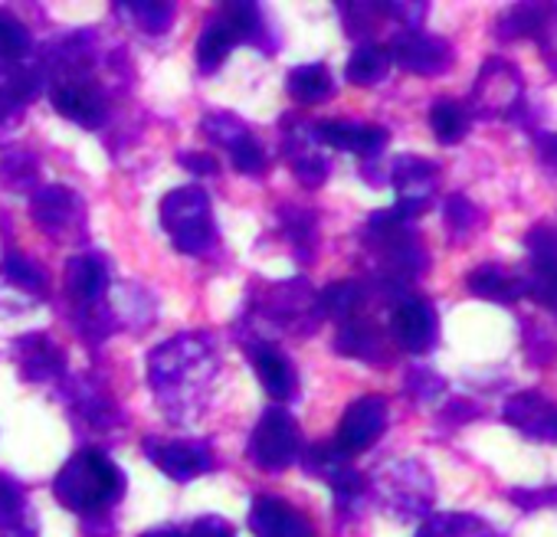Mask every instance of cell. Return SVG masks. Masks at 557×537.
<instances>
[{"label": "cell", "instance_id": "cb8c5ba5", "mask_svg": "<svg viewBox=\"0 0 557 537\" xmlns=\"http://www.w3.org/2000/svg\"><path fill=\"white\" fill-rule=\"evenodd\" d=\"M335 348H338V354H348V358H358V361H368V364H381L387 358L384 354V335L368 319L345 322L342 332H338Z\"/></svg>", "mask_w": 557, "mask_h": 537}, {"label": "cell", "instance_id": "1f68e13d", "mask_svg": "<svg viewBox=\"0 0 557 537\" xmlns=\"http://www.w3.org/2000/svg\"><path fill=\"white\" fill-rule=\"evenodd\" d=\"M115 8L148 37H161L174 24V4H161V0H135V4H115Z\"/></svg>", "mask_w": 557, "mask_h": 537}, {"label": "cell", "instance_id": "60d3db41", "mask_svg": "<svg viewBox=\"0 0 557 537\" xmlns=\"http://www.w3.org/2000/svg\"><path fill=\"white\" fill-rule=\"evenodd\" d=\"M407 390H410V397H417L423 403V400H436L446 390V380L430 367H413V371H407Z\"/></svg>", "mask_w": 557, "mask_h": 537}, {"label": "cell", "instance_id": "4dcf8cb0", "mask_svg": "<svg viewBox=\"0 0 557 537\" xmlns=\"http://www.w3.org/2000/svg\"><path fill=\"white\" fill-rule=\"evenodd\" d=\"M387 73H391V53L377 43L358 47L345 66V79L355 86H377L387 79Z\"/></svg>", "mask_w": 557, "mask_h": 537}, {"label": "cell", "instance_id": "9a60e30c", "mask_svg": "<svg viewBox=\"0 0 557 537\" xmlns=\"http://www.w3.org/2000/svg\"><path fill=\"white\" fill-rule=\"evenodd\" d=\"M391 332H394V341H397L404 351H410V354H426V351L436 345V338H440L436 309H433L426 299L404 296V299H397V305H394Z\"/></svg>", "mask_w": 557, "mask_h": 537}, {"label": "cell", "instance_id": "ffe728a7", "mask_svg": "<svg viewBox=\"0 0 557 537\" xmlns=\"http://www.w3.org/2000/svg\"><path fill=\"white\" fill-rule=\"evenodd\" d=\"M249 361H252V371L262 384V390L272 397V400H293L296 390H299V374H296V364L278 351L275 345H252L249 348Z\"/></svg>", "mask_w": 557, "mask_h": 537}, {"label": "cell", "instance_id": "836d02e7", "mask_svg": "<svg viewBox=\"0 0 557 537\" xmlns=\"http://www.w3.org/2000/svg\"><path fill=\"white\" fill-rule=\"evenodd\" d=\"M0 276H4L11 286H17L21 292H44L47 289V273L27 255L21 252H8L0 259Z\"/></svg>", "mask_w": 557, "mask_h": 537}, {"label": "cell", "instance_id": "816d5d0a", "mask_svg": "<svg viewBox=\"0 0 557 537\" xmlns=\"http://www.w3.org/2000/svg\"><path fill=\"white\" fill-rule=\"evenodd\" d=\"M141 537H187V530H181V527H171V524H164V527H151V530H145Z\"/></svg>", "mask_w": 557, "mask_h": 537}, {"label": "cell", "instance_id": "4fadbf2b", "mask_svg": "<svg viewBox=\"0 0 557 537\" xmlns=\"http://www.w3.org/2000/svg\"><path fill=\"white\" fill-rule=\"evenodd\" d=\"M391 63L413 76H443L453 66V47L443 37L423 30H404L391 43Z\"/></svg>", "mask_w": 557, "mask_h": 537}, {"label": "cell", "instance_id": "ac0fdd59", "mask_svg": "<svg viewBox=\"0 0 557 537\" xmlns=\"http://www.w3.org/2000/svg\"><path fill=\"white\" fill-rule=\"evenodd\" d=\"M44 86V73L37 66H27L24 60H0V125L8 118H17Z\"/></svg>", "mask_w": 557, "mask_h": 537}, {"label": "cell", "instance_id": "5b68a950", "mask_svg": "<svg viewBox=\"0 0 557 537\" xmlns=\"http://www.w3.org/2000/svg\"><path fill=\"white\" fill-rule=\"evenodd\" d=\"M161 226L171 236L177 252L187 255H203L216 242V226H213V207L207 190L200 187H174L161 200Z\"/></svg>", "mask_w": 557, "mask_h": 537}, {"label": "cell", "instance_id": "f35d334b", "mask_svg": "<svg viewBox=\"0 0 557 537\" xmlns=\"http://www.w3.org/2000/svg\"><path fill=\"white\" fill-rule=\"evenodd\" d=\"M30 53V30L14 17L0 11V60H24Z\"/></svg>", "mask_w": 557, "mask_h": 537}, {"label": "cell", "instance_id": "4316f807", "mask_svg": "<svg viewBox=\"0 0 557 537\" xmlns=\"http://www.w3.org/2000/svg\"><path fill=\"white\" fill-rule=\"evenodd\" d=\"M413 537H498V530L479 514L446 511V514L426 517Z\"/></svg>", "mask_w": 557, "mask_h": 537}, {"label": "cell", "instance_id": "e575fe53", "mask_svg": "<svg viewBox=\"0 0 557 537\" xmlns=\"http://www.w3.org/2000/svg\"><path fill=\"white\" fill-rule=\"evenodd\" d=\"M547 21V4H518L498 21V37L502 40H518V37H537Z\"/></svg>", "mask_w": 557, "mask_h": 537}, {"label": "cell", "instance_id": "7bdbcfd3", "mask_svg": "<svg viewBox=\"0 0 557 537\" xmlns=\"http://www.w3.org/2000/svg\"><path fill=\"white\" fill-rule=\"evenodd\" d=\"M537 43L544 50L547 66L557 73V4H547V21H544V27L537 34Z\"/></svg>", "mask_w": 557, "mask_h": 537}, {"label": "cell", "instance_id": "8fae6325", "mask_svg": "<svg viewBox=\"0 0 557 537\" xmlns=\"http://www.w3.org/2000/svg\"><path fill=\"white\" fill-rule=\"evenodd\" d=\"M518 102H521V73L508 60L492 57L475 79L469 112L495 118V115H508Z\"/></svg>", "mask_w": 557, "mask_h": 537}, {"label": "cell", "instance_id": "6da1fadb", "mask_svg": "<svg viewBox=\"0 0 557 537\" xmlns=\"http://www.w3.org/2000/svg\"><path fill=\"white\" fill-rule=\"evenodd\" d=\"M216 380L213 341L200 332L174 335L148 354V384L158 407L174 423H190L203 413Z\"/></svg>", "mask_w": 557, "mask_h": 537}, {"label": "cell", "instance_id": "8992f818", "mask_svg": "<svg viewBox=\"0 0 557 537\" xmlns=\"http://www.w3.org/2000/svg\"><path fill=\"white\" fill-rule=\"evenodd\" d=\"M374 491L381 498V504L397 514V517H423L433 508L436 488H433V475L426 472V465L404 459V462H391L377 472L374 478Z\"/></svg>", "mask_w": 557, "mask_h": 537}, {"label": "cell", "instance_id": "83f0119b", "mask_svg": "<svg viewBox=\"0 0 557 537\" xmlns=\"http://www.w3.org/2000/svg\"><path fill=\"white\" fill-rule=\"evenodd\" d=\"M286 92L302 105H319L335 92V79H332L329 66H322V63L296 66L286 76Z\"/></svg>", "mask_w": 557, "mask_h": 537}, {"label": "cell", "instance_id": "7402d4cb", "mask_svg": "<svg viewBox=\"0 0 557 537\" xmlns=\"http://www.w3.org/2000/svg\"><path fill=\"white\" fill-rule=\"evenodd\" d=\"M66 292H70L83 309L99 305L102 296L109 292V268H106V262H102L99 255H89V252L73 255V259L66 262Z\"/></svg>", "mask_w": 557, "mask_h": 537}, {"label": "cell", "instance_id": "f546056e", "mask_svg": "<svg viewBox=\"0 0 557 537\" xmlns=\"http://www.w3.org/2000/svg\"><path fill=\"white\" fill-rule=\"evenodd\" d=\"M469 125H472L469 105H462V102H456V99H440V102H433V109H430V128H433L436 141H443V145H459V141L469 135Z\"/></svg>", "mask_w": 557, "mask_h": 537}, {"label": "cell", "instance_id": "44dd1931", "mask_svg": "<svg viewBox=\"0 0 557 537\" xmlns=\"http://www.w3.org/2000/svg\"><path fill=\"white\" fill-rule=\"evenodd\" d=\"M319 145H332L348 154L377 158L387 148V132L381 125H358V122H322L315 125Z\"/></svg>", "mask_w": 557, "mask_h": 537}, {"label": "cell", "instance_id": "d6a6232c", "mask_svg": "<svg viewBox=\"0 0 557 537\" xmlns=\"http://www.w3.org/2000/svg\"><path fill=\"white\" fill-rule=\"evenodd\" d=\"M200 132H203L213 145L226 148L230 158H233L239 148H246L249 141H256L252 132H249L236 115H230V112H210V115L200 122Z\"/></svg>", "mask_w": 557, "mask_h": 537}, {"label": "cell", "instance_id": "484cf974", "mask_svg": "<svg viewBox=\"0 0 557 537\" xmlns=\"http://www.w3.org/2000/svg\"><path fill=\"white\" fill-rule=\"evenodd\" d=\"M286 151H289V161H293V171L302 184L309 187H319L325 177H329V158L319 154V138H315V128H309V135H289L286 138Z\"/></svg>", "mask_w": 557, "mask_h": 537}, {"label": "cell", "instance_id": "7a4b0ae2", "mask_svg": "<svg viewBox=\"0 0 557 537\" xmlns=\"http://www.w3.org/2000/svg\"><path fill=\"white\" fill-rule=\"evenodd\" d=\"M53 495L63 508L96 517L109 514L125 495V472L99 449H79L53 478Z\"/></svg>", "mask_w": 557, "mask_h": 537}, {"label": "cell", "instance_id": "c3c4849f", "mask_svg": "<svg viewBox=\"0 0 557 537\" xmlns=\"http://www.w3.org/2000/svg\"><path fill=\"white\" fill-rule=\"evenodd\" d=\"M0 537H37L30 514H11V517H0Z\"/></svg>", "mask_w": 557, "mask_h": 537}, {"label": "cell", "instance_id": "e0dca14e", "mask_svg": "<svg viewBox=\"0 0 557 537\" xmlns=\"http://www.w3.org/2000/svg\"><path fill=\"white\" fill-rule=\"evenodd\" d=\"M249 530H252V537H315L312 521L302 511H296L289 501L275 498V495L252 498Z\"/></svg>", "mask_w": 557, "mask_h": 537}, {"label": "cell", "instance_id": "bcb514c9", "mask_svg": "<svg viewBox=\"0 0 557 537\" xmlns=\"http://www.w3.org/2000/svg\"><path fill=\"white\" fill-rule=\"evenodd\" d=\"M508 498H511L515 504H521L524 511H531V508L557 504V488H515Z\"/></svg>", "mask_w": 557, "mask_h": 537}, {"label": "cell", "instance_id": "f1b7e54d", "mask_svg": "<svg viewBox=\"0 0 557 537\" xmlns=\"http://www.w3.org/2000/svg\"><path fill=\"white\" fill-rule=\"evenodd\" d=\"M364 305V286L358 283H332L315 296V312H322L332 322H351L358 319V309Z\"/></svg>", "mask_w": 557, "mask_h": 537}, {"label": "cell", "instance_id": "277c9868", "mask_svg": "<svg viewBox=\"0 0 557 537\" xmlns=\"http://www.w3.org/2000/svg\"><path fill=\"white\" fill-rule=\"evenodd\" d=\"M239 43L265 47V17L259 4H220L197 40L200 73H216Z\"/></svg>", "mask_w": 557, "mask_h": 537}, {"label": "cell", "instance_id": "f6af8a7d", "mask_svg": "<svg viewBox=\"0 0 557 537\" xmlns=\"http://www.w3.org/2000/svg\"><path fill=\"white\" fill-rule=\"evenodd\" d=\"M187 537H236V530H233V524H230L226 517H220V514H203V517H197V521L190 524Z\"/></svg>", "mask_w": 557, "mask_h": 537}, {"label": "cell", "instance_id": "d6986e66", "mask_svg": "<svg viewBox=\"0 0 557 537\" xmlns=\"http://www.w3.org/2000/svg\"><path fill=\"white\" fill-rule=\"evenodd\" d=\"M14 361L24 374V380L30 384H44L53 380L66 371V354L63 348L50 338V335H24L14 341Z\"/></svg>", "mask_w": 557, "mask_h": 537}, {"label": "cell", "instance_id": "30bf717a", "mask_svg": "<svg viewBox=\"0 0 557 537\" xmlns=\"http://www.w3.org/2000/svg\"><path fill=\"white\" fill-rule=\"evenodd\" d=\"M387 416H391V413H387V400H384V397H377V394L358 397V400L345 410V416H342V423H338L335 449H338L345 459H351V455L371 449V446L384 436Z\"/></svg>", "mask_w": 557, "mask_h": 537}, {"label": "cell", "instance_id": "d590c367", "mask_svg": "<svg viewBox=\"0 0 557 537\" xmlns=\"http://www.w3.org/2000/svg\"><path fill=\"white\" fill-rule=\"evenodd\" d=\"M521 279L524 296H531L544 309H557V262H531Z\"/></svg>", "mask_w": 557, "mask_h": 537}, {"label": "cell", "instance_id": "7c38bea8", "mask_svg": "<svg viewBox=\"0 0 557 537\" xmlns=\"http://www.w3.org/2000/svg\"><path fill=\"white\" fill-rule=\"evenodd\" d=\"M50 99H53V109L83 125V128H99L106 118H109V99L102 92V86L89 76H66V79H57L50 86Z\"/></svg>", "mask_w": 557, "mask_h": 537}, {"label": "cell", "instance_id": "74e56055", "mask_svg": "<svg viewBox=\"0 0 557 537\" xmlns=\"http://www.w3.org/2000/svg\"><path fill=\"white\" fill-rule=\"evenodd\" d=\"M0 177L8 180L11 190L27 193L37 184V164L27 151H8L4 158H0Z\"/></svg>", "mask_w": 557, "mask_h": 537}, {"label": "cell", "instance_id": "8d00e7d4", "mask_svg": "<svg viewBox=\"0 0 557 537\" xmlns=\"http://www.w3.org/2000/svg\"><path fill=\"white\" fill-rule=\"evenodd\" d=\"M443 216H446V229H449L453 239H466V236L482 223L479 207H475L469 197H462V193H453V197L446 200Z\"/></svg>", "mask_w": 557, "mask_h": 537}, {"label": "cell", "instance_id": "ee69618b", "mask_svg": "<svg viewBox=\"0 0 557 537\" xmlns=\"http://www.w3.org/2000/svg\"><path fill=\"white\" fill-rule=\"evenodd\" d=\"M550 358H554V341L544 335V328L528 325V361L534 367H544V364H550Z\"/></svg>", "mask_w": 557, "mask_h": 537}, {"label": "cell", "instance_id": "ba28073f", "mask_svg": "<svg viewBox=\"0 0 557 537\" xmlns=\"http://www.w3.org/2000/svg\"><path fill=\"white\" fill-rule=\"evenodd\" d=\"M30 216L34 223L63 242H73L86 229V207L73 187H37L30 197Z\"/></svg>", "mask_w": 557, "mask_h": 537}, {"label": "cell", "instance_id": "ab89813d", "mask_svg": "<svg viewBox=\"0 0 557 537\" xmlns=\"http://www.w3.org/2000/svg\"><path fill=\"white\" fill-rule=\"evenodd\" d=\"M531 262H557V229L547 223H534L524 236Z\"/></svg>", "mask_w": 557, "mask_h": 537}, {"label": "cell", "instance_id": "b9f144b4", "mask_svg": "<svg viewBox=\"0 0 557 537\" xmlns=\"http://www.w3.org/2000/svg\"><path fill=\"white\" fill-rule=\"evenodd\" d=\"M24 511H27L24 488H21L11 475H0V517L24 514Z\"/></svg>", "mask_w": 557, "mask_h": 537}, {"label": "cell", "instance_id": "7dc6e473", "mask_svg": "<svg viewBox=\"0 0 557 537\" xmlns=\"http://www.w3.org/2000/svg\"><path fill=\"white\" fill-rule=\"evenodd\" d=\"M534 154L544 171L557 174V132H537L534 135Z\"/></svg>", "mask_w": 557, "mask_h": 537}, {"label": "cell", "instance_id": "681fc988", "mask_svg": "<svg viewBox=\"0 0 557 537\" xmlns=\"http://www.w3.org/2000/svg\"><path fill=\"white\" fill-rule=\"evenodd\" d=\"M177 161H181V167H187L190 174H200V177H210V174H216V161H213L210 154L181 151V154H177Z\"/></svg>", "mask_w": 557, "mask_h": 537}, {"label": "cell", "instance_id": "52a82bcc", "mask_svg": "<svg viewBox=\"0 0 557 537\" xmlns=\"http://www.w3.org/2000/svg\"><path fill=\"white\" fill-rule=\"evenodd\" d=\"M299 449H302V433L296 416L283 407H269L249 436V459L265 472H283L302 455Z\"/></svg>", "mask_w": 557, "mask_h": 537}, {"label": "cell", "instance_id": "f907efd6", "mask_svg": "<svg viewBox=\"0 0 557 537\" xmlns=\"http://www.w3.org/2000/svg\"><path fill=\"white\" fill-rule=\"evenodd\" d=\"M472 416H479V407L469 403V400H453V403L446 407V413H443V420H446L449 426H459V423H466V420H472Z\"/></svg>", "mask_w": 557, "mask_h": 537}, {"label": "cell", "instance_id": "d4e9b609", "mask_svg": "<svg viewBox=\"0 0 557 537\" xmlns=\"http://www.w3.org/2000/svg\"><path fill=\"white\" fill-rule=\"evenodd\" d=\"M66 403L76 410V416L83 423H89L92 429H109L112 420H115V407L112 400L89 380H73L66 387Z\"/></svg>", "mask_w": 557, "mask_h": 537}, {"label": "cell", "instance_id": "603a6c76", "mask_svg": "<svg viewBox=\"0 0 557 537\" xmlns=\"http://www.w3.org/2000/svg\"><path fill=\"white\" fill-rule=\"evenodd\" d=\"M469 292L475 299H485V302H498V305H511L524 296V279L518 273H511L508 265H498V262H485L479 265L475 273L466 279Z\"/></svg>", "mask_w": 557, "mask_h": 537}, {"label": "cell", "instance_id": "9c48e42d", "mask_svg": "<svg viewBox=\"0 0 557 537\" xmlns=\"http://www.w3.org/2000/svg\"><path fill=\"white\" fill-rule=\"evenodd\" d=\"M436 180H440V171H436L433 161L417 158V154H400V158H394V164H391V184H394V190H397L394 210H397L404 220L420 216V213L433 203Z\"/></svg>", "mask_w": 557, "mask_h": 537}, {"label": "cell", "instance_id": "3957f363", "mask_svg": "<svg viewBox=\"0 0 557 537\" xmlns=\"http://www.w3.org/2000/svg\"><path fill=\"white\" fill-rule=\"evenodd\" d=\"M364 239H368V249L377 259V276L391 289H397L407 279L420 276L426 268V262H430L426 249L420 246L417 233L410 229V220H404L394 207L371 213Z\"/></svg>", "mask_w": 557, "mask_h": 537}, {"label": "cell", "instance_id": "5bb4252c", "mask_svg": "<svg viewBox=\"0 0 557 537\" xmlns=\"http://www.w3.org/2000/svg\"><path fill=\"white\" fill-rule=\"evenodd\" d=\"M148 459L174 482H194L213 469V449L207 439H145Z\"/></svg>", "mask_w": 557, "mask_h": 537}, {"label": "cell", "instance_id": "2e32d148", "mask_svg": "<svg viewBox=\"0 0 557 537\" xmlns=\"http://www.w3.org/2000/svg\"><path fill=\"white\" fill-rule=\"evenodd\" d=\"M502 416L508 426H515L528 439L557 442V403L537 390H521V394L508 397Z\"/></svg>", "mask_w": 557, "mask_h": 537}]
</instances>
